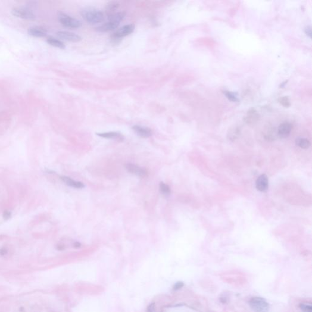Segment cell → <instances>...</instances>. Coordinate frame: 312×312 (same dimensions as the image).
<instances>
[{
  "label": "cell",
  "mask_w": 312,
  "mask_h": 312,
  "mask_svg": "<svg viewBox=\"0 0 312 312\" xmlns=\"http://www.w3.org/2000/svg\"><path fill=\"white\" fill-rule=\"evenodd\" d=\"M135 30V25L133 24H126L117 30L112 36L113 40H119L132 34Z\"/></svg>",
  "instance_id": "7"
},
{
  "label": "cell",
  "mask_w": 312,
  "mask_h": 312,
  "mask_svg": "<svg viewBox=\"0 0 312 312\" xmlns=\"http://www.w3.org/2000/svg\"><path fill=\"white\" fill-rule=\"evenodd\" d=\"M278 101L282 106H283V107H285V108H289L291 105L290 101L289 98L287 96L280 97V98H279Z\"/></svg>",
  "instance_id": "21"
},
{
  "label": "cell",
  "mask_w": 312,
  "mask_h": 312,
  "mask_svg": "<svg viewBox=\"0 0 312 312\" xmlns=\"http://www.w3.org/2000/svg\"><path fill=\"white\" fill-rule=\"evenodd\" d=\"M58 19L64 27L67 28H79L82 26V23L80 20L63 12H59L58 14Z\"/></svg>",
  "instance_id": "5"
},
{
  "label": "cell",
  "mask_w": 312,
  "mask_h": 312,
  "mask_svg": "<svg viewBox=\"0 0 312 312\" xmlns=\"http://www.w3.org/2000/svg\"><path fill=\"white\" fill-rule=\"evenodd\" d=\"M147 312H155L154 303H151L149 305H148L147 308Z\"/></svg>",
  "instance_id": "26"
},
{
  "label": "cell",
  "mask_w": 312,
  "mask_h": 312,
  "mask_svg": "<svg viewBox=\"0 0 312 312\" xmlns=\"http://www.w3.org/2000/svg\"><path fill=\"white\" fill-rule=\"evenodd\" d=\"M28 34L35 37H44L47 34V31L40 27H33L28 29Z\"/></svg>",
  "instance_id": "14"
},
{
  "label": "cell",
  "mask_w": 312,
  "mask_h": 312,
  "mask_svg": "<svg viewBox=\"0 0 312 312\" xmlns=\"http://www.w3.org/2000/svg\"><path fill=\"white\" fill-rule=\"evenodd\" d=\"M299 307L302 312H311V305L310 304L302 303Z\"/></svg>",
  "instance_id": "24"
},
{
  "label": "cell",
  "mask_w": 312,
  "mask_h": 312,
  "mask_svg": "<svg viewBox=\"0 0 312 312\" xmlns=\"http://www.w3.org/2000/svg\"><path fill=\"white\" fill-rule=\"evenodd\" d=\"M125 15L126 13L124 12H119L109 16L107 21L98 27L96 28V31L100 33H105L117 29Z\"/></svg>",
  "instance_id": "2"
},
{
  "label": "cell",
  "mask_w": 312,
  "mask_h": 312,
  "mask_svg": "<svg viewBox=\"0 0 312 312\" xmlns=\"http://www.w3.org/2000/svg\"><path fill=\"white\" fill-rule=\"evenodd\" d=\"M256 189L260 192H265L268 188V178L266 174L260 176L255 182Z\"/></svg>",
  "instance_id": "12"
},
{
  "label": "cell",
  "mask_w": 312,
  "mask_h": 312,
  "mask_svg": "<svg viewBox=\"0 0 312 312\" xmlns=\"http://www.w3.org/2000/svg\"><path fill=\"white\" fill-rule=\"evenodd\" d=\"M249 305L254 312H268L270 306L267 301L261 297H254L249 301Z\"/></svg>",
  "instance_id": "4"
},
{
  "label": "cell",
  "mask_w": 312,
  "mask_h": 312,
  "mask_svg": "<svg viewBox=\"0 0 312 312\" xmlns=\"http://www.w3.org/2000/svg\"><path fill=\"white\" fill-rule=\"evenodd\" d=\"M224 94L226 96V98L232 102H239V99H238L237 95L233 93V92H231L229 91H225L224 92Z\"/></svg>",
  "instance_id": "20"
},
{
  "label": "cell",
  "mask_w": 312,
  "mask_h": 312,
  "mask_svg": "<svg viewBox=\"0 0 312 312\" xmlns=\"http://www.w3.org/2000/svg\"><path fill=\"white\" fill-rule=\"evenodd\" d=\"M57 36L62 40L71 42H79L82 40L79 35L68 31H58Z\"/></svg>",
  "instance_id": "8"
},
{
  "label": "cell",
  "mask_w": 312,
  "mask_h": 312,
  "mask_svg": "<svg viewBox=\"0 0 312 312\" xmlns=\"http://www.w3.org/2000/svg\"><path fill=\"white\" fill-rule=\"evenodd\" d=\"M3 217L4 218L5 220H9L11 217V213L10 211H5L3 213Z\"/></svg>",
  "instance_id": "27"
},
{
  "label": "cell",
  "mask_w": 312,
  "mask_h": 312,
  "mask_svg": "<svg viewBox=\"0 0 312 312\" xmlns=\"http://www.w3.org/2000/svg\"><path fill=\"white\" fill-rule=\"evenodd\" d=\"M240 129L239 127H232L230 128L227 133V138L231 141L236 140L240 136Z\"/></svg>",
  "instance_id": "17"
},
{
  "label": "cell",
  "mask_w": 312,
  "mask_h": 312,
  "mask_svg": "<svg viewBox=\"0 0 312 312\" xmlns=\"http://www.w3.org/2000/svg\"><path fill=\"white\" fill-rule=\"evenodd\" d=\"M133 129L137 136L142 138H148L152 134L151 129L146 126L135 125L133 127Z\"/></svg>",
  "instance_id": "11"
},
{
  "label": "cell",
  "mask_w": 312,
  "mask_h": 312,
  "mask_svg": "<svg viewBox=\"0 0 312 312\" xmlns=\"http://www.w3.org/2000/svg\"><path fill=\"white\" fill-rule=\"evenodd\" d=\"M12 14L17 17L24 20H34L35 18V14L34 12L27 8L17 7L14 8L12 10Z\"/></svg>",
  "instance_id": "6"
},
{
  "label": "cell",
  "mask_w": 312,
  "mask_h": 312,
  "mask_svg": "<svg viewBox=\"0 0 312 312\" xmlns=\"http://www.w3.org/2000/svg\"><path fill=\"white\" fill-rule=\"evenodd\" d=\"M160 190H161L162 193L165 195H169L171 193L170 187L168 185H167L163 183H161L160 184Z\"/></svg>",
  "instance_id": "22"
},
{
  "label": "cell",
  "mask_w": 312,
  "mask_h": 312,
  "mask_svg": "<svg viewBox=\"0 0 312 312\" xmlns=\"http://www.w3.org/2000/svg\"><path fill=\"white\" fill-rule=\"evenodd\" d=\"M81 246V243H78V242H76L74 244V248H80Z\"/></svg>",
  "instance_id": "29"
},
{
  "label": "cell",
  "mask_w": 312,
  "mask_h": 312,
  "mask_svg": "<svg viewBox=\"0 0 312 312\" xmlns=\"http://www.w3.org/2000/svg\"><path fill=\"white\" fill-rule=\"evenodd\" d=\"M126 169L129 173L135 174L139 177H145L148 174V172L145 169L133 164H127Z\"/></svg>",
  "instance_id": "10"
},
{
  "label": "cell",
  "mask_w": 312,
  "mask_h": 312,
  "mask_svg": "<svg viewBox=\"0 0 312 312\" xmlns=\"http://www.w3.org/2000/svg\"><path fill=\"white\" fill-rule=\"evenodd\" d=\"M305 32L307 36H308L310 37H311V28L310 26H308L305 29Z\"/></svg>",
  "instance_id": "28"
},
{
  "label": "cell",
  "mask_w": 312,
  "mask_h": 312,
  "mask_svg": "<svg viewBox=\"0 0 312 312\" xmlns=\"http://www.w3.org/2000/svg\"><path fill=\"white\" fill-rule=\"evenodd\" d=\"M98 136L106 138V139H116L119 141H121L124 139L123 136L118 132H108V133H98L96 134Z\"/></svg>",
  "instance_id": "15"
},
{
  "label": "cell",
  "mask_w": 312,
  "mask_h": 312,
  "mask_svg": "<svg viewBox=\"0 0 312 312\" xmlns=\"http://www.w3.org/2000/svg\"><path fill=\"white\" fill-rule=\"evenodd\" d=\"M0 312H53L45 294L33 292L9 296L0 301Z\"/></svg>",
  "instance_id": "1"
},
{
  "label": "cell",
  "mask_w": 312,
  "mask_h": 312,
  "mask_svg": "<svg viewBox=\"0 0 312 312\" xmlns=\"http://www.w3.org/2000/svg\"><path fill=\"white\" fill-rule=\"evenodd\" d=\"M295 143L297 146H299L302 149H308L310 146V141L305 138H301L298 137L296 139Z\"/></svg>",
  "instance_id": "19"
},
{
  "label": "cell",
  "mask_w": 312,
  "mask_h": 312,
  "mask_svg": "<svg viewBox=\"0 0 312 312\" xmlns=\"http://www.w3.org/2000/svg\"><path fill=\"white\" fill-rule=\"evenodd\" d=\"M82 17L90 24H98L105 20V14L101 11L93 8L87 7L81 11Z\"/></svg>",
  "instance_id": "3"
},
{
  "label": "cell",
  "mask_w": 312,
  "mask_h": 312,
  "mask_svg": "<svg viewBox=\"0 0 312 312\" xmlns=\"http://www.w3.org/2000/svg\"><path fill=\"white\" fill-rule=\"evenodd\" d=\"M260 115L257 111L254 109H251L248 111L247 115L243 118V120L246 123L251 124L256 123L259 120Z\"/></svg>",
  "instance_id": "13"
},
{
  "label": "cell",
  "mask_w": 312,
  "mask_h": 312,
  "mask_svg": "<svg viewBox=\"0 0 312 312\" xmlns=\"http://www.w3.org/2000/svg\"><path fill=\"white\" fill-rule=\"evenodd\" d=\"M46 42L47 43L53 46L54 47H56V48H60V49H65V44L61 40L56 39V38H54V37H48L46 40Z\"/></svg>",
  "instance_id": "18"
},
{
  "label": "cell",
  "mask_w": 312,
  "mask_h": 312,
  "mask_svg": "<svg viewBox=\"0 0 312 312\" xmlns=\"http://www.w3.org/2000/svg\"><path fill=\"white\" fill-rule=\"evenodd\" d=\"M293 126L291 123L288 122L282 123L278 127L277 134L281 138H286L290 135Z\"/></svg>",
  "instance_id": "9"
},
{
  "label": "cell",
  "mask_w": 312,
  "mask_h": 312,
  "mask_svg": "<svg viewBox=\"0 0 312 312\" xmlns=\"http://www.w3.org/2000/svg\"><path fill=\"white\" fill-rule=\"evenodd\" d=\"M119 6V4H118L117 2H111L109 3L107 7V11L108 12H110V15H111V13L113 12L115 9H117Z\"/></svg>",
  "instance_id": "23"
},
{
  "label": "cell",
  "mask_w": 312,
  "mask_h": 312,
  "mask_svg": "<svg viewBox=\"0 0 312 312\" xmlns=\"http://www.w3.org/2000/svg\"><path fill=\"white\" fill-rule=\"evenodd\" d=\"M184 286V283L182 282H178L177 283H175V285H174L173 287V290H178L179 289H180L182 287H183Z\"/></svg>",
  "instance_id": "25"
},
{
  "label": "cell",
  "mask_w": 312,
  "mask_h": 312,
  "mask_svg": "<svg viewBox=\"0 0 312 312\" xmlns=\"http://www.w3.org/2000/svg\"><path fill=\"white\" fill-rule=\"evenodd\" d=\"M6 250L5 249V248H3V249H0V254H5L6 253Z\"/></svg>",
  "instance_id": "30"
},
{
  "label": "cell",
  "mask_w": 312,
  "mask_h": 312,
  "mask_svg": "<svg viewBox=\"0 0 312 312\" xmlns=\"http://www.w3.org/2000/svg\"><path fill=\"white\" fill-rule=\"evenodd\" d=\"M61 179L67 185H68L70 187H72L76 189H83V187H84V185L82 183H81V182L75 181L70 177L67 176H61Z\"/></svg>",
  "instance_id": "16"
}]
</instances>
